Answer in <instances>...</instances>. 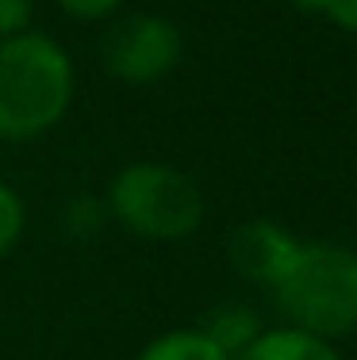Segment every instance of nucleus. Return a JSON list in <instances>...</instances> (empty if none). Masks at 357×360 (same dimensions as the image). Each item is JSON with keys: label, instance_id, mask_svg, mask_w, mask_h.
Here are the masks:
<instances>
[{"label": "nucleus", "instance_id": "f257e3e1", "mask_svg": "<svg viewBox=\"0 0 357 360\" xmlns=\"http://www.w3.org/2000/svg\"><path fill=\"white\" fill-rule=\"evenodd\" d=\"M77 92V70L62 42L23 31L0 42V139L31 142L65 119Z\"/></svg>", "mask_w": 357, "mask_h": 360}, {"label": "nucleus", "instance_id": "f03ea898", "mask_svg": "<svg viewBox=\"0 0 357 360\" xmlns=\"http://www.w3.org/2000/svg\"><path fill=\"white\" fill-rule=\"evenodd\" d=\"M284 326L342 341L357 333V253L334 242H300L269 288Z\"/></svg>", "mask_w": 357, "mask_h": 360}, {"label": "nucleus", "instance_id": "7ed1b4c3", "mask_svg": "<svg viewBox=\"0 0 357 360\" xmlns=\"http://www.w3.org/2000/svg\"><path fill=\"white\" fill-rule=\"evenodd\" d=\"M108 215L146 242H181L203 222L196 180L161 161L123 165L108 184Z\"/></svg>", "mask_w": 357, "mask_h": 360}, {"label": "nucleus", "instance_id": "20e7f679", "mask_svg": "<svg viewBox=\"0 0 357 360\" xmlns=\"http://www.w3.org/2000/svg\"><path fill=\"white\" fill-rule=\"evenodd\" d=\"M184 54V39L173 20L154 12H134L112 23L100 46L108 73L123 84H154L177 70Z\"/></svg>", "mask_w": 357, "mask_h": 360}, {"label": "nucleus", "instance_id": "39448f33", "mask_svg": "<svg viewBox=\"0 0 357 360\" xmlns=\"http://www.w3.org/2000/svg\"><path fill=\"white\" fill-rule=\"evenodd\" d=\"M300 238L292 230H284L273 219H246L242 226H234L231 242H227V261L234 264V272L246 284L273 288L277 276L288 269Z\"/></svg>", "mask_w": 357, "mask_h": 360}, {"label": "nucleus", "instance_id": "423d86ee", "mask_svg": "<svg viewBox=\"0 0 357 360\" xmlns=\"http://www.w3.org/2000/svg\"><path fill=\"white\" fill-rule=\"evenodd\" d=\"M234 360H342V353L334 349V341H322L296 326H277L261 330Z\"/></svg>", "mask_w": 357, "mask_h": 360}, {"label": "nucleus", "instance_id": "0eeeda50", "mask_svg": "<svg viewBox=\"0 0 357 360\" xmlns=\"http://www.w3.org/2000/svg\"><path fill=\"white\" fill-rule=\"evenodd\" d=\"M261 330H265V326H261L258 311H250L246 303H219L215 311H208V319H203V326H200L203 338L215 341L231 360L242 353Z\"/></svg>", "mask_w": 357, "mask_h": 360}, {"label": "nucleus", "instance_id": "6e6552de", "mask_svg": "<svg viewBox=\"0 0 357 360\" xmlns=\"http://www.w3.org/2000/svg\"><path fill=\"white\" fill-rule=\"evenodd\" d=\"M139 360H231V356L215 341L203 338L200 330H169V333H158L139 353Z\"/></svg>", "mask_w": 357, "mask_h": 360}, {"label": "nucleus", "instance_id": "1a4fd4ad", "mask_svg": "<svg viewBox=\"0 0 357 360\" xmlns=\"http://www.w3.org/2000/svg\"><path fill=\"white\" fill-rule=\"evenodd\" d=\"M23 226H27V211H23L20 192L0 180V257H8L20 245Z\"/></svg>", "mask_w": 357, "mask_h": 360}, {"label": "nucleus", "instance_id": "9d476101", "mask_svg": "<svg viewBox=\"0 0 357 360\" xmlns=\"http://www.w3.org/2000/svg\"><path fill=\"white\" fill-rule=\"evenodd\" d=\"M104 215H108V207L100 200L77 195V200L65 203V230H70V234H77V238H84L92 226H100V222H104Z\"/></svg>", "mask_w": 357, "mask_h": 360}, {"label": "nucleus", "instance_id": "9b49d317", "mask_svg": "<svg viewBox=\"0 0 357 360\" xmlns=\"http://www.w3.org/2000/svg\"><path fill=\"white\" fill-rule=\"evenodd\" d=\"M31 20H35L31 0H0V42L31 31Z\"/></svg>", "mask_w": 357, "mask_h": 360}, {"label": "nucleus", "instance_id": "f8f14e48", "mask_svg": "<svg viewBox=\"0 0 357 360\" xmlns=\"http://www.w3.org/2000/svg\"><path fill=\"white\" fill-rule=\"evenodd\" d=\"M123 0H58L62 12H70L73 20H108Z\"/></svg>", "mask_w": 357, "mask_h": 360}, {"label": "nucleus", "instance_id": "ddd939ff", "mask_svg": "<svg viewBox=\"0 0 357 360\" xmlns=\"http://www.w3.org/2000/svg\"><path fill=\"white\" fill-rule=\"evenodd\" d=\"M319 12L327 15L334 27H342V31H350V35H357V0H322Z\"/></svg>", "mask_w": 357, "mask_h": 360}, {"label": "nucleus", "instance_id": "4468645a", "mask_svg": "<svg viewBox=\"0 0 357 360\" xmlns=\"http://www.w3.org/2000/svg\"><path fill=\"white\" fill-rule=\"evenodd\" d=\"M296 8H303V12H319L322 8V0H292Z\"/></svg>", "mask_w": 357, "mask_h": 360}]
</instances>
